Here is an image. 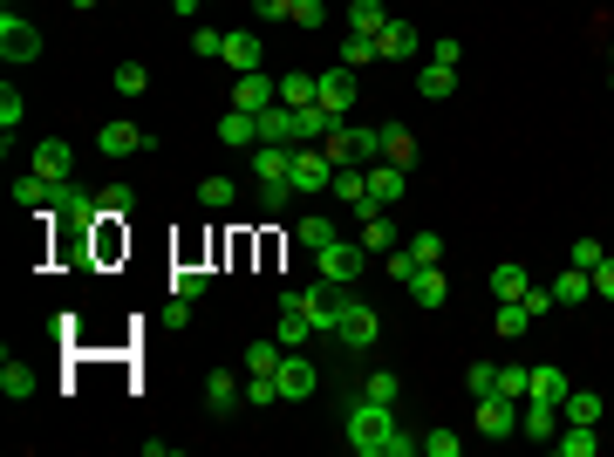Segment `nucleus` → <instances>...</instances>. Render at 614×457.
I'll return each mask as SVG.
<instances>
[{"label":"nucleus","mask_w":614,"mask_h":457,"mask_svg":"<svg viewBox=\"0 0 614 457\" xmlns=\"http://www.w3.org/2000/svg\"><path fill=\"white\" fill-rule=\"evenodd\" d=\"M342 444L355 457H410L417 451V437L396 430V410H389V403H369V396H355L342 410Z\"/></svg>","instance_id":"nucleus-1"},{"label":"nucleus","mask_w":614,"mask_h":457,"mask_svg":"<svg viewBox=\"0 0 614 457\" xmlns=\"http://www.w3.org/2000/svg\"><path fill=\"white\" fill-rule=\"evenodd\" d=\"M301 301H307V321H314V335H335L348 287H342V280H328V273H314V280L301 287Z\"/></svg>","instance_id":"nucleus-2"},{"label":"nucleus","mask_w":614,"mask_h":457,"mask_svg":"<svg viewBox=\"0 0 614 457\" xmlns=\"http://www.w3.org/2000/svg\"><path fill=\"white\" fill-rule=\"evenodd\" d=\"M287 185L301 191V198H321V191L335 185V164L321 144H294V164H287Z\"/></svg>","instance_id":"nucleus-3"},{"label":"nucleus","mask_w":614,"mask_h":457,"mask_svg":"<svg viewBox=\"0 0 614 457\" xmlns=\"http://www.w3.org/2000/svg\"><path fill=\"white\" fill-rule=\"evenodd\" d=\"M314 267L328 273V280H342V287H355V280L369 273V246H362V239H328V246L314 253Z\"/></svg>","instance_id":"nucleus-4"},{"label":"nucleus","mask_w":614,"mask_h":457,"mask_svg":"<svg viewBox=\"0 0 614 457\" xmlns=\"http://www.w3.org/2000/svg\"><path fill=\"white\" fill-rule=\"evenodd\" d=\"M376 335H383L376 307H369V301H342V321H335V348L362 355V348H376Z\"/></svg>","instance_id":"nucleus-5"},{"label":"nucleus","mask_w":614,"mask_h":457,"mask_svg":"<svg viewBox=\"0 0 614 457\" xmlns=\"http://www.w3.org/2000/svg\"><path fill=\"white\" fill-rule=\"evenodd\" d=\"M273 382H280V403H307V396L321 389V369L307 362V348H287L280 369H273Z\"/></svg>","instance_id":"nucleus-6"},{"label":"nucleus","mask_w":614,"mask_h":457,"mask_svg":"<svg viewBox=\"0 0 614 457\" xmlns=\"http://www.w3.org/2000/svg\"><path fill=\"white\" fill-rule=\"evenodd\" d=\"M0 55H7L14 69H21V62H41V28L28 14H14V7L0 14Z\"/></svg>","instance_id":"nucleus-7"},{"label":"nucleus","mask_w":614,"mask_h":457,"mask_svg":"<svg viewBox=\"0 0 614 457\" xmlns=\"http://www.w3.org/2000/svg\"><path fill=\"white\" fill-rule=\"evenodd\" d=\"M314 103L342 123V110H355V69H342V62H335V69H321V76H314Z\"/></svg>","instance_id":"nucleus-8"},{"label":"nucleus","mask_w":614,"mask_h":457,"mask_svg":"<svg viewBox=\"0 0 614 457\" xmlns=\"http://www.w3.org/2000/svg\"><path fill=\"white\" fill-rule=\"evenodd\" d=\"M280 103V76H267V69H253V76H239L232 82V110H273Z\"/></svg>","instance_id":"nucleus-9"},{"label":"nucleus","mask_w":614,"mask_h":457,"mask_svg":"<svg viewBox=\"0 0 614 457\" xmlns=\"http://www.w3.org/2000/svg\"><path fill=\"white\" fill-rule=\"evenodd\" d=\"M96 151L103 157H137V151H157V137L137 130V123H103V130H96Z\"/></svg>","instance_id":"nucleus-10"},{"label":"nucleus","mask_w":614,"mask_h":457,"mask_svg":"<svg viewBox=\"0 0 614 457\" xmlns=\"http://www.w3.org/2000/svg\"><path fill=\"white\" fill-rule=\"evenodd\" d=\"M219 62H232V76H253V69H267V41L253 35V28H232Z\"/></svg>","instance_id":"nucleus-11"},{"label":"nucleus","mask_w":614,"mask_h":457,"mask_svg":"<svg viewBox=\"0 0 614 457\" xmlns=\"http://www.w3.org/2000/svg\"><path fill=\"white\" fill-rule=\"evenodd\" d=\"M403 191H410V171H403V164H369V205L396 212V205H403Z\"/></svg>","instance_id":"nucleus-12"},{"label":"nucleus","mask_w":614,"mask_h":457,"mask_svg":"<svg viewBox=\"0 0 614 457\" xmlns=\"http://www.w3.org/2000/svg\"><path fill=\"white\" fill-rule=\"evenodd\" d=\"M478 430H485V437H519V396H485V403H478Z\"/></svg>","instance_id":"nucleus-13"},{"label":"nucleus","mask_w":614,"mask_h":457,"mask_svg":"<svg viewBox=\"0 0 614 457\" xmlns=\"http://www.w3.org/2000/svg\"><path fill=\"white\" fill-rule=\"evenodd\" d=\"M410 55H423V35L410 28V21L389 14V28L376 35V62H410Z\"/></svg>","instance_id":"nucleus-14"},{"label":"nucleus","mask_w":614,"mask_h":457,"mask_svg":"<svg viewBox=\"0 0 614 457\" xmlns=\"http://www.w3.org/2000/svg\"><path fill=\"white\" fill-rule=\"evenodd\" d=\"M69 164H76V157H69V144H62V137H41L35 157H28V171H35V178H48V185H69Z\"/></svg>","instance_id":"nucleus-15"},{"label":"nucleus","mask_w":614,"mask_h":457,"mask_svg":"<svg viewBox=\"0 0 614 457\" xmlns=\"http://www.w3.org/2000/svg\"><path fill=\"white\" fill-rule=\"evenodd\" d=\"M519 437L553 444V437H560V403H539V396H526V403H519Z\"/></svg>","instance_id":"nucleus-16"},{"label":"nucleus","mask_w":614,"mask_h":457,"mask_svg":"<svg viewBox=\"0 0 614 457\" xmlns=\"http://www.w3.org/2000/svg\"><path fill=\"white\" fill-rule=\"evenodd\" d=\"M287 348H307V335H314V321H307V301H301V287L294 294H280V328H273Z\"/></svg>","instance_id":"nucleus-17"},{"label":"nucleus","mask_w":614,"mask_h":457,"mask_svg":"<svg viewBox=\"0 0 614 457\" xmlns=\"http://www.w3.org/2000/svg\"><path fill=\"white\" fill-rule=\"evenodd\" d=\"M219 144H226V151H253V144H260V116L253 110H226L219 116Z\"/></svg>","instance_id":"nucleus-18"},{"label":"nucleus","mask_w":614,"mask_h":457,"mask_svg":"<svg viewBox=\"0 0 614 457\" xmlns=\"http://www.w3.org/2000/svg\"><path fill=\"white\" fill-rule=\"evenodd\" d=\"M0 396H7V403H28V396H35V369H28L14 348L0 355Z\"/></svg>","instance_id":"nucleus-19"},{"label":"nucleus","mask_w":614,"mask_h":457,"mask_svg":"<svg viewBox=\"0 0 614 457\" xmlns=\"http://www.w3.org/2000/svg\"><path fill=\"white\" fill-rule=\"evenodd\" d=\"M410 301H417V307H444V301H451V273H444V267H417V273H410Z\"/></svg>","instance_id":"nucleus-20"},{"label":"nucleus","mask_w":614,"mask_h":457,"mask_svg":"<svg viewBox=\"0 0 614 457\" xmlns=\"http://www.w3.org/2000/svg\"><path fill=\"white\" fill-rule=\"evenodd\" d=\"M232 403H246V382H232V369L205 376V410H212V417H232Z\"/></svg>","instance_id":"nucleus-21"},{"label":"nucleus","mask_w":614,"mask_h":457,"mask_svg":"<svg viewBox=\"0 0 614 457\" xmlns=\"http://www.w3.org/2000/svg\"><path fill=\"white\" fill-rule=\"evenodd\" d=\"M451 89H458V62H423V69H417V96L444 103Z\"/></svg>","instance_id":"nucleus-22"},{"label":"nucleus","mask_w":614,"mask_h":457,"mask_svg":"<svg viewBox=\"0 0 614 457\" xmlns=\"http://www.w3.org/2000/svg\"><path fill=\"white\" fill-rule=\"evenodd\" d=\"M526 287H533V273L519 267V260H499V267H492V301H526Z\"/></svg>","instance_id":"nucleus-23"},{"label":"nucleus","mask_w":614,"mask_h":457,"mask_svg":"<svg viewBox=\"0 0 614 457\" xmlns=\"http://www.w3.org/2000/svg\"><path fill=\"white\" fill-rule=\"evenodd\" d=\"M328 198H342L348 212H355V205L369 198V164H342V171H335V185H328Z\"/></svg>","instance_id":"nucleus-24"},{"label":"nucleus","mask_w":614,"mask_h":457,"mask_svg":"<svg viewBox=\"0 0 614 457\" xmlns=\"http://www.w3.org/2000/svg\"><path fill=\"white\" fill-rule=\"evenodd\" d=\"M553 451L560 457H594L601 451V430H594V423H567V430L553 437Z\"/></svg>","instance_id":"nucleus-25"},{"label":"nucleus","mask_w":614,"mask_h":457,"mask_svg":"<svg viewBox=\"0 0 614 457\" xmlns=\"http://www.w3.org/2000/svg\"><path fill=\"white\" fill-rule=\"evenodd\" d=\"M14 205H21V212H48V205H55V185L35 178V171H21V178H14Z\"/></svg>","instance_id":"nucleus-26"},{"label":"nucleus","mask_w":614,"mask_h":457,"mask_svg":"<svg viewBox=\"0 0 614 457\" xmlns=\"http://www.w3.org/2000/svg\"><path fill=\"white\" fill-rule=\"evenodd\" d=\"M553 301H560V307H580V301H594V273H587V267H567L560 280H553Z\"/></svg>","instance_id":"nucleus-27"},{"label":"nucleus","mask_w":614,"mask_h":457,"mask_svg":"<svg viewBox=\"0 0 614 457\" xmlns=\"http://www.w3.org/2000/svg\"><path fill=\"white\" fill-rule=\"evenodd\" d=\"M383 28H389L383 0H348V35H383Z\"/></svg>","instance_id":"nucleus-28"},{"label":"nucleus","mask_w":614,"mask_h":457,"mask_svg":"<svg viewBox=\"0 0 614 457\" xmlns=\"http://www.w3.org/2000/svg\"><path fill=\"white\" fill-rule=\"evenodd\" d=\"M294 144H253V178H287Z\"/></svg>","instance_id":"nucleus-29"},{"label":"nucleus","mask_w":614,"mask_h":457,"mask_svg":"<svg viewBox=\"0 0 614 457\" xmlns=\"http://www.w3.org/2000/svg\"><path fill=\"white\" fill-rule=\"evenodd\" d=\"M567 389H574V382L560 376L553 362H546V369H533V382H526V396H539V403H567Z\"/></svg>","instance_id":"nucleus-30"},{"label":"nucleus","mask_w":614,"mask_h":457,"mask_svg":"<svg viewBox=\"0 0 614 457\" xmlns=\"http://www.w3.org/2000/svg\"><path fill=\"white\" fill-rule=\"evenodd\" d=\"M260 144H294V110H287V103L260 110Z\"/></svg>","instance_id":"nucleus-31"},{"label":"nucleus","mask_w":614,"mask_h":457,"mask_svg":"<svg viewBox=\"0 0 614 457\" xmlns=\"http://www.w3.org/2000/svg\"><path fill=\"white\" fill-rule=\"evenodd\" d=\"M383 164H403V171L417 164V137H410L403 123H389V130H383Z\"/></svg>","instance_id":"nucleus-32"},{"label":"nucleus","mask_w":614,"mask_h":457,"mask_svg":"<svg viewBox=\"0 0 614 457\" xmlns=\"http://www.w3.org/2000/svg\"><path fill=\"white\" fill-rule=\"evenodd\" d=\"M355 239H362V246H369V253H389V246H396V226H389V212H369V219H355Z\"/></svg>","instance_id":"nucleus-33"},{"label":"nucleus","mask_w":614,"mask_h":457,"mask_svg":"<svg viewBox=\"0 0 614 457\" xmlns=\"http://www.w3.org/2000/svg\"><path fill=\"white\" fill-rule=\"evenodd\" d=\"M280 355H287V342H280V335L253 342V348H246V376H273V369H280Z\"/></svg>","instance_id":"nucleus-34"},{"label":"nucleus","mask_w":614,"mask_h":457,"mask_svg":"<svg viewBox=\"0 0 614 457\" xmlns=\"http://www.w3.org/2000/svg\"><path fill=\"white\" fill-rule=\"evenodd\" d=\"M492 328H499L505 342H512V335H533V307L526 301H499V321H492Z\"/></svg>","instance_id":"nucleus-35"},{"label":"nucleus","mask_w":614,"mask_h":457,"mask_svg":"<svg viewBox=\"0 0 614 457\" xmlns=\"http://www.w3.org/2000/svg\"><path fill=\"white\" fill-rule=\"evenodd\" d=\"M560 417H567V423H601V396H594V389H567Z\"/></svg>","instance_id":"nucleus-36"},{"label":"nucleus","mask_w":614,"mask_h":457,"mask_svg":"<svg viewBox=\"0 0 614 457\" xmlns=\"http://www.w3.org/2000/svg\"><path fill=\"white\" fill-rule=\"evenodd\" d=\"M280 103H287V110H307V103H314V76H307V69H287V76H280Z\"/></svg>","instance_id":"nucleus-37"},{"label":"nucleus","mask_w":614,"mask_h":457,"mask_svg":"<svg viewBox=\"0 0 614 457\" xmlns=\"http://www.w3.org/2000/svg\"><path fill=\"white\" fill-rule=\"evenodd\" d=\"M294 198H301V191L287 185V178H260V212H267V219H280Z\"/></svg>","instance_id":"nucleus-38"},{"label":"nucleus","mask_w":614,"mask_h":457,"mask_svg":"<svg viewBox=\"0 0 614 457\" xmlns=\"http://www.w3.org/2000/svg\"><path fill=\"white\" fill-rule=\"evenodd\" d=\"M362 396H369V403H389V410H396V396H403L396 369H376V376H362Z\"/></svg>","instance_id":"nucleus-39"},{"label":"nucleus","mask_w":614,"mask_h":457,"mask_svg":"<svg viewBox=\"0 0 614 457\" xmlns=\"http://www.w3.org/2000/svg\"><path fill=\"white\" fill-rule=\"evenodd\" d=\"M403 246H410V260H417V267H444V239H437V232H410Z\"/></svg>","instance_id":"nucleus-40"},{"label":"nucleus","mask_w":614,"mask_h":457,"mask_svg":"<svg viewBox=\"0 0 614 457\" xmlns=\"http://www.w3.org/2000/svg\"><path fill=\"white\" fill-rule=\"evenodd\" d=\"M464 389H471V403L499 396V369H492V362H471V369H464Z\"/></svg>","instance_id":"nucleus-41"},{"label":"nucleus","mask_w":614,"mask_h":457,"mask_svg":"<svg viewBox=\"0 0 614 457\" xmlns=\"http://www.w3.org/2000/svg\"><path fill=\"white\" fill-rule=\"evenodd\" d=\"M417 451H423V457H458V451H464V437H458V430H423Z\"/></svg>","instance_id":"nucleus-42"},{"label":"nucleus","mask_w":614,"mask_h":457,"mask_svg":"<svg viewBox=\"0 0 614 457\" xmlns=\"http://www.w3.org/2000/svg\"><path fill=\"white\" fill-rule=\"evenodd\" d=\"M294 239H301L307 253H321V246H328V239H342V232H335V219H301V226H294Z\"/></svg>","instance_id":"nucleus-43"},{"label":"nucleus","mask_w":614,"mask_h":457,"mask_svg":"<svg viewBox=\"0 0 614 457\" xmlns=\"http://www.w3.org/2000/svg\"><path fill=\"white\" fill-rule=\"evenodd\" d=\"M21 116H28V103H21V89L7 82V89H0V137H14V130H21Z\"/></svg>","instance_id":"nucleus-44"},{"label":"nucleus","mask_w":614,"mask_h":457,"mask_svg":"<svg viewBox=\"0 0 614 457\" xmlns=\"http://www.w3.org/2000/svg\"><path fill=\"white\" fill-rule=\"evenodd\" d=\"M348 151L355 164H383V130H348Z\"/></svg>","instance_id":"nucleus-45"},{"label":"nucleus","mask_w":614,"mask_h":457,"mask_svg":"<svg viewBox=\"0 0 614 457\" xmlns=\"http://www.w3.org/2000/svg\"><path fill=\"white\" fill-rule=\"evenodd\" d=\"M151 89V69L144 62H116V96H144Z\"/></svg>","instance_id":"nucleus-46"},{"label":"nucleus","mask_w":614,"mask_h":457,"mask_svg":"<svg viewBox=\"0 0 614 457\" xmlns=\"http://www.w3.org/2000/svg\"><path fill=\"white\" fill-rule=\"evenodd\" d=\"M205 280H212L205 267H178V273H171V294H178V301H198V294H205Z\"/></svg>","instance_id":"nucleus-47"},{"label":"nucleus","mask_w":614,"mask_h":457,"mask_svg":"<svg viewBox=\"0 0 614 457\" xmlns=\"http://www.w3.org/2000/svg\"><path fill=\"white\" fill-rule=\"evenodd\" d=\"M376 62V35H342V69H362Z\"/></svg>","instance_id":"nucleus-48"},{"label":"nucleus","mask_w":614,"mask_h":457,"mask_svg":"<svg viewBox=\"0 0 614 457\" xmlns=\"http://www.w3.org/2000/svg\"><path fill=\"white\" fill-rule=\"evenodd\" d=\"M601 260H608V246H601V239H574V246H567V267H601Z\"/></svg>","instance_id":"nucleus-49"},{"label":"nucleus","mask_w":614,"mask_h":457,"mask_svg":"<svg viewBox=\"0 0 614 457\" xmlns=\"http://www.w3.org/2000/svg\"><path fill=\"white\" fill-rule=\"evenodd\" d=\"M130 212H137V191H130V185L103 191V219H130Z\"/></svg>","instance_id":"nucleus-50"},{"label":"nucleus","mask_w":614,"mask_h":457,"mask_svg":"<svg viewBox=\"0 0 614 457\" xmlns=\"http://www.w3.org/2000/svg\"><path fill=\"white\" fill-rule=\"evenodd\" d=\"M198 205H205V212H226L232 205V178H205V185H198Z\"/></svg>","instance_id":"nucleus-51"},{"label":"nucleus","mask_w":614,"mask_h":457,"mask_svg":"<svg viewBox=\"0 0 614 457\" xmlns=\"http://www.w3.org/2000/svg\"><path fill=\"white\" fill-rule=\"evenodd\" d=\"M526 382H533L526 362H505V369H499V396H519V403H526Z\"/></svg>","instance_id":"nucleus-52"},{"label":"nucleus","mask_w":614,"mask_h":457,"mask_svg":"<svg viewBox=\"0 0 614 457\" xmlns=\"http://www.w3.org/2000/svg\"><path fill=\"white\" fill-rule=\"evenodd\" d=\"M246 403H260V410L280 403V382H273V376H246Z\"/></svg>","instance_id":"nucleus-53"},{"label":"nucleus","mask_w":614,"mask_h":457,"mask_svg":"<svg viewBox=\"0 0 614 457\" xmlns=\"http://www.w3.org/2000/svg\"><path fill=\"white\" fill-rule=\"evenodd\" d=\"M328 21V0H294V28H321Z\"/></svg>","instance_id":"nucleus-54"},{"label":"nucleus","mask_w":614,"mask_h":457,"mask_svg":"<svg viewBox=\"0 0 614 457\" xmlns=\"http://www.w3.org/2000/svg\"><path fill=\"white\" fill-rule=\"evenodd\" d=\"M192 55H226V35L219 28H192Z\"/></svg>","instance_id":"nucleus-55"},{"label":"nucleus","mask_w":614,"mask_h":457,"mask_svg":"<svg viewBox=\"0 0 614 457\" xmlns=\"http://www.w3.org/2000/svg\"><path fill=\"white\" fill-rule=\"evenodd\" d=\"M260 21H294V0H253Z\"/></svg>","instance_id":"nucleus-56"},{"label":"nucleus","mask_w":614,"mask_h":457,"mask_svg":"<svg viewBox=\"0 0 614 457\" xmlns=\"http://www.w3.org/2000/svg\"><path fill=\"white\" fill-rule=\"evenodd\" d=\"M594 294H601V301H614V253L594 267Z\"/></svg>","instance_id":"nucleus-57"},{"label":"nucleus","mask_w":614,"mask_h":457,"mask_svg":"<svg viewBox=\"0 0 614 457\" xmlns=\"http://www.w3.org/2000/svg\"><path fill=\"white\" fill-rule=\"evenodd\" d=\"M198 7H212V0H185V14H198Z\"/></svg>","instance_id":"nucleus-58"},{"label":"nucleus","mask_w":614,"mask_h":457,"mask_svg":"<svg viewBox=\"0 0 614 457\" xmlns=\"http://www.w3.org/2000/svg\"><path fill=\"white\" fill-rule=\"evenodd\" d=\"M69 7H103V0H69Z\"/></svg>","instance_id":"nucleus-59"},{"label":"nucleus","mask_w":614,"mask_h":457,"mask_svg":"<svg viewBox=\"0 0 614 457\" xmlns=\"http://www.w3.org/2000/svg\"><path fill=\"white\" fill-rule=\"evenodd\" d=\"M171 7H178V14H185V0H171Z\"/></svg>","instance_id":"nucleus-60"},{"label":"nucleus","mask_w":614,"mask_h":457,"mask_svg":"<svg viewBox=\"0 0 614 457\" xmlns=\"http://www.w3.org/2000/svg\"><path fill=\"white\" fill-rule=\"evenodd\" d=\"M608 82H614V69H608Z\"/></svg>","instance_id":"nucleus-61"},{"label":"nucleus","mask_w":614,"mask_h":457,"mask_svg":"<svg viewBox=\"0 0 614 457\" xmlns=\"http://www.w3.org/2000/svg\"><path fill=\"white\" fill-rule=\"evenodd\" d=\"M608 55H614V48H608Z\"/></svg>","instance_id":"nucleus-62"}]
</instances>
